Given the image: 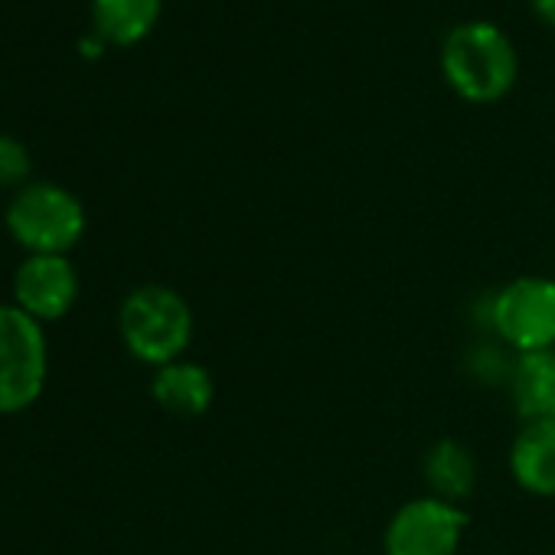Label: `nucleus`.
<instances>
[{
    "label": "nucleus",
    "instance_id": "nucleus-1",
    "mask_svg": "<svg viewBox=\"0 0 555 555\" xmlns=\"http://www.w3.org/2000/svg\"><path fill=\"white\" fill-rule=\"evenodd\" d=\"M441 73L457 99L470 105H493L506 99L516 86L519 60L500 27L487 21H470L444 37Z\"/></svg>",
    "mask_w": 555,
    "mask_h": 555
},
{
    "label": "nucleus",
    "instance_id": "nucleus-2",
    "mask_svg": "<svg viewBox=\"0 0 555 555\" xmlns=\"http://www.w3.org/2000/svg\"><path fill=\"white\" fill-rule=\"evenodd\" d=\"M118 331L128 353L147 366H167L183 357L193 340V311L183 295L167 285L134 288L118 311Z\"/></svg>",
    "mask_w": 555,
    "mask_h": 555
},
{
    "label": "nucleus",
    "instance_id": "nucleus-3",
    "mask_svg": "<svg viewBox=\"0 0 555 555\" xmlns=\"http://www.w3.org/2000/svg\"><path fill=\"white\" fill-rule=\"evenodd\" d=\"M4 222L14 242L30 255H66L86 232V209L66 186L37 180L14 193Z\"/></svg>",
    "mask_w": 555,
    "mask_h": 555
},
{
    "label": "nucleus",
    "instance_id": "nucleus-4",
    "mask_svg": "<svg viewBox=\"0 0 555 555\" xmlns=\"http://www.w3.org/2000/svg\"><path fill=\"white\" fill-rule=\"evenodd\" d=\"M50 353L43 324L17 305H0V415L30 409L47 386Z\"/></svg>",
    "mask_w": 555,
    "mask_h": 555
},
{
    "label": "nucleus",
    "instance_id": "nucleus-5",
    "mask_svg": "<svg viewBox=\"0 0 555 555\" xmlns=\"http://www.w3.org/2000/svg\"><path fill=\"white\" fill-rule=\"evenodd\" d=\"M490 327L516 353L555 350V282L526 274L503 285L490 305Z\"/></svg>",
    "mask_w": 555,
    "mask_h": 555
},
{
    "label": "nucleus",
    "instance_id": "nucleus-6",
    "mask_svg": "<svg viewBox=\"0 0 555 555\" xmlns=\"http://www.w3.org/2000/svg\"><path fill=\"white\" fill-rule=\"evenodd\" d=\"M470 516L464 506L438 500V496H418L396 509V516L386 526L383 552L386 555H454Z\"/></svg>",
    "mask_w": 555,
    "mask_h": 555
},
{
    "label": "nucleus",
    "instance_id": "nucleus-7",
    "mask_svg": "<svg viewBox=\"0 0 555 555\" xmlns=\"http://www.w3.org/2000/svg\"><path fill=\"white\" fill-rule=\"evenodd\" d=\"M79 298V274L66 255H27L14 274V305L34 321H60Z\"/></svg>",
    "mask_w": 555,
    "mask_h": 555
},
{
    "label": "nucleus",
    "instance_id": "nucleus-8",
    "mask_svg": "<svg viewBox=\"0 0 555 555\" xmlns=\"http://www.w3.org/2000/svg\"><path fill=\"white\" fill-rule=\"evenodd\" d=\"M513 480L535 496H555V418L522 422L509 448Z\"/></svg>",
    "mask_w": 555,
    "mask_h": 555
},
{
    "label": "nucleus",
    "instance_id": "nucleus-9",
    "mask_svg": "<svg viewBox=\"0 0 555 555\" xmlns=\"http://www.w3.org/2000/svg\"><path fill=\"white\" fill-rule=\"evenodd\" d=\"M151 396H154V402L164 412H170L177 418H199L212 405L216 383L206 373V366L186 363V360H173V363H167V366H160L154 373Z\"/></svg>",
    "mask_w": 555,
    "mask_h": 555
},
{
    "label": "nucleus",
    "instance_id": "nucleus-10",
    "mask_svg": "<svg viewBox=\"0 0 555 555\" xmlns=\"http://www.w3.org/2000/svg\"><path fill=\"white\" fill-rule=\"evenodd\" d=\"M509 389L522 422L555 418V350L519 353L509 370Z\"/></svg>",
    "mask_w": 555,
    "mask_h": 555
},
{
    "label": "nucleus",
    "instance_id": "nucleus-11",
    "mask_svg": "<svg viewBox=\"0 0 555 555\" xmlns=\"http://www.w3.org/2000/svg\"><path fill=\"white\" fill-rule=\"evenodd\" d=\"M425 480L431 496L448 503H464L477 487V461L470 448L457 438H441L425 454Z\"/></svg>",
    "mask_w": 555,
    "mask_h": 555
},
{
    "label": "nucleus",
    "instance_id": "nucleus-12",
    "mask_svg": "<svg viewBox=\"0 0 555 555\" xmlns=\"http://www.w3.org/2000/svg\"><path fill=\"white\" fill-rule=\"evenodd\" d=\"M164 0H92V24L105 43L134 47L160 21Z\"/></svg>",
    "mask_w": 555,
    "mask_h": 555
},
{
    "label": "nucleus",
    "instance_id": "nucleus-13",
    "mask_svg": "<svg viewBox=\"0 0 555 555\" xmlns=\"http://www.w3.org/2000/svg\"><path fill=\"white\" fill-rule=\"evenodd\" d=\"M30 151L24 141H17L14 134H0V186H27L30 177Z\"/></svg>",
    "mask_w": 555,
    "mask_h": 555
},
{
    "label": "nucleus",
    "instance_id": "nucleus-14",
    "mask_svg": "<svg viewBox=\"0 0 555 555\" xmlns=\"http://www.w3.org/2000/svg\"><path fill=\"white\" fill-rule=\"evenodd\" d=\"M529 4H532L535 17H539L542 24L555 27V0H529Z\"/></svg>",
    "mask_w": 555,
    "mask_h": 555
}]
</instances>
